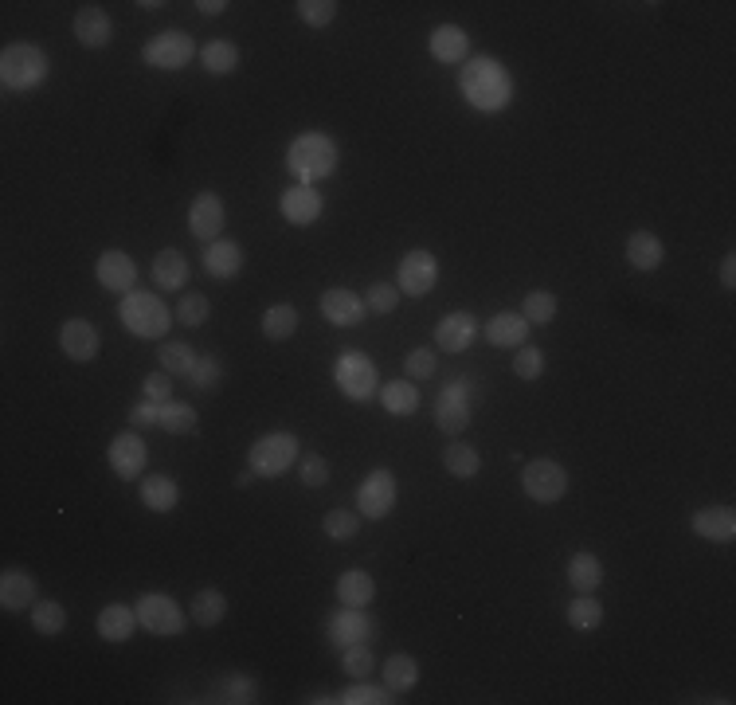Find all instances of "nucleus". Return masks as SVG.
I'll list each match as a JSON object with an SVG mask.
<instances>
[{
    "mask_svg": "<svg viewBox=\"0 0 736 705\" xmlns=\"http://www.w3.org/2000/svg\"><path fill=\"white\" fill-rule=\"evenodd\" d=\"M721 286H725V290H736V255L733 251L721 259Z\"/></svg>",
    "mask_w": 736,
    "mask_h": 705,
    "instance_id": "obj_57",
    "label": "nucleus"
},
{
    "mask_svg": "<svg viewBox=\"0 0 736 705\" xmlns=\"http://www.w3.org/2000/svg\"><path fill=\"white\" fill-rule=\"evenodd\" d=\"M372 615H365V608H341L333 611L329 619V643L333 647H353V643H368L372 639Z\"/></svg>",
    "mask_w": 736,
    "mask_h": 705,
    "instance_id": "obj_19",
    "label": "nucleus"
},
{
    "mask_svg": "<svg viewBox=\"0 0 736 705\" xmlns=\"http://www.w3.org/2000/svg\"><path fill=\"white\" fill-rule=\"evenodd\" d=\"M157 420H161V404H153V400H141V404L130 408V427H134V431H141V427H157Z\"/></svg>",
    "mask_w": 736,
    "mask_h": 705,
    "instance_id": "obj_56",
    "label": "nucleus"
},
{
    "mask_svg": "<svg viewBox=\"0 0 736 705\" xmlns=\"http://www.w3.org/2000/svg\"><path fill=\"white\" fill-rule=\"evenodd\" d=\"M134 608H138V623L149 631V635H161V639L184 635L188 615H184L181 604H177L173 596H165V592H145Z\"/></svg>",
    "mask_w": 736,
    "mask_h": 705,
    "instance_id": "obj_7",
    "label": "nucleus"
},
{
    "mask_svg": "<svg viewBox=\"0 0 736 705\" xmlns=\"http://www.w3.org/2000/svg\"><path fill=\"white\" fill-rule=\"evenodd\" d=\"M435 369H439V361H435L431 349H412V353L404 357V373H408V380H431Z\"/></svg>",
    "mask_w": 736,
    "mask_h": 705,
    "instance_id": "obj_54",
    "label": "nucleus"
},
{
    "mask_svg": "<svg viewBox=\"0 0 736 705\" xmlns=\"http://www.w3.org/2000/svg\"><path fill=\"white\" fill-rule=\"evenodd\" d=\"M196 8H200L204 16H220V12L228 8V0H196Z\"/></svg>",
    "mask_w": 736,
    "mask_h": 705,
    "instance_id": "obj_58",
    "label": "nucleus"
},
{
    "mask_svg": "<svg viewBox=\"0 0 736 705\" xmlns=\"http://www.w3.org/2000/svg\"><path fill=\"white\" fill-rule=\"evenodd\" d=\"M298 333V310L290 302H275L263 310V337L267 341H290Z\"/></svg>",
    "mask_w": 736,
    "mask_h": 705,
    "instance_id": "obj_35",
    "label": "nucleus"
},
{
    "mask_svg": "<svg viewBox=\"0 0 736 705\" xmlns=\"http://www.w3.org/2000/svg\"><path fill=\"white\" fill-rule=\"evenodd\" d=\"M59 349L71 357V361H79V365H87L98 357V349H102V337H98V329L87 322V318H67L63 326H59Z\"/></svg>",
    "mask_w": 736,
    "mask_h": 705,
    "instance_id": "obj_16",
    "label": "nucleus"
},
{
    "mask_svg": "<svg viewBox=\"0 0 736 705\" xmlns=\"http://www.w3.org/2000/svg\"><path fill=\"white\" fill-rule=\"evenodd\" d=\"M513 373L521 376V380H537V376L545 373V353L537 345H521L513 353Z\"/></svg>",
    "mask_w": 736,
    "mask_h": 705,
    "instance_id": "obj_52",
    "label": "nucleus"
},
{
    "mask_svg": "<svg viewBox=\"0 0 736 705\" xmlns=\"http://www.w3.org/2000/svg\"><path fill=\"white\" fill-rule=\"evenodd\" d=\"M521 318L529 326H549L556 318V294L552 290H529L525 302H521Z\"/></svg>",
    "mask_w": 736,
    "mask_h": 705,
    "instance_id": "obj_44",
    "label": "nucleus"
},
{
    "mask_svg": "<svg viewBox=\"0 0 736 705\" xmlns=\"http://www.w3.org/2000/svg\"><path fill=\"white\" fill-rule=\"evenodd\" d=\"M47 71H51V59L36 44H8L0 55V83L8 91H36L44 87Z\"/></svg>",
    "mask_w": 736,
    "mask_h": 705,
    "instance_id": "obj_3",
    "label": "nucleus"
},
{
    "mask_svg": "<svg viewBox=\"0 0 736 705\" xmlns=\"http://www.w3.org/2000/svg\"><path fill=\"white\" fill-rule=\"evenodd\" d=\"M435 282H439V259H435L427 247H415V251H408V255L400 259V271H396L400 294L423 298V294L435 290Z\"/></svg>",
    "mask_w": 736,
    "mask_h": 705,
    "instance_id": "obj_11",
    "label": "nucleus"
},
{
    "mask_svg": "<svg viewBox=\"0 0 736 705\" xmlns=\"http://www.w3.org/2000/svg\"><path fill=\"white\" fill-rule=\"evenodd\" d=\"M396 494H400V486H396V474L388 467H376L368 470V478L357 486V514L368 517V521H384V517L392 514V506H396Z\"/></svg>",
    "mask_w": 736,
    "mask_h": 705,
    "instance_id": "obj_9",
    "label": "nucleus"
},
{
    "mask_svg": "<svg viewBox=\"0 0 736 705\" xmlns=\"http://www.w3.org/2000/svg\"><path fill=\"white\" fill-rule=\"evenodd\" d=\"M192 388H200V392H216L220 388V380H224V365L216 361V357H200L196 365H192V373L184 376Z\"/></svg>",
    "mask_w": 736,
    "mask_h": 705,
    "instance_id": "obj_48",
    "label": "nucleus"
},
{
    "mask_svg": "<svg viewBox=\"0 0 736 705\" xmlns=\"http://www.w3.org/2000/svg\"><path fill=\"white\" fill-rule=\"evenodd\" d=\"M662 259H666V243H662L654 232H635L627 239V263H631L635 271L650 275V271L662 267Z\"/></svg>",
    "mask_w": 736,
    "mask_h": 705,
    "instance_id": "obj_27",
    "label": "nucleus"
},
{
    "mask_svg": "<svg viewBox=\"0 0 736 705\" xmlns=\"http://www.w3.org/2000/svg\"><path fill=\"white\" fill-rule=\"evenodd\" d=\"M333 380H337L341 396H345V400H353V404L372 400V396H376V384H380L376 365L368 361L365 353H357V349H345V353L337 357V365H333Z\"/></svg>",
    "mask_w": 736,
    "mask_h": 705,
    "instance_id": "obj_6",
    "label": "nucleus"
},
{
    "mask_svg": "<svg viewBox=\"0 0 736 705\" xmlns=\"http://www.w3.org/2000/svg\"><path fill=\"white\" fill-rule=\"evenodd\" d=\"M200 63H204L208 75H231L239 67V47L231 40H208L200 47Z\"/></svg>",
    "mask_w": 736,
    "mask_h": 705,
    "instance_id": "obj_37",
    "label": "nucleus"
},
{
    "mask_svg": "<svg viewBox=\"0 0 736 705\" xmlns=\"http://www.w3.org/2000/svg\"><path fill=\"white\" fill-rule=\"evenodd\" d=\"M278 212H282V220H290V224H298V228H310V224L322 220L325 200L314 185H294L278 196Z\"/></svg>",
    "mask_w": 736,
    "mask_h": 705,
    "instance_id": "obj_15",
    "label": "nucleus"
},
{
    "mask_svg": "<svg viewBox=\"0 0 736 705\" xmlns=\"http://www.w3.org/2000/svg\"><path fill=\"white\" fill-rule=\"evenodd\" d=\"M196 55H200V51H196V44H192V36L181 32V28L161 32V36H153L149 44L141 47L145 67H157V71H181V67H188Z\"/></svg>",
    "mask_w": 736,
    "mask_h": 705,
    "instance_id": "obj_8",
    "label": "nucleus"
},
{
    "mask_svg": "<svg viewBox=\"0 0 736 705\" xmlns=\"http://www.w3.org/2000/svg\"><path fill=\"white\" fill-rule=\"evenodd\" d=\"M224 615H228V596L220 588H200L188 604V619L200 623V627H216Z\"/></svg>",
    "mask_w": 736,
    "mask_h": 705,
    "instance_id": "obj_32",
    "label": "nucleus"
},
{
    "mask_svg": "<svg viewBox=\"0 0 736 705\" xmlns=\"http://www.w3.org/2000/svg\"><path fill=\"white\" fill-rule=\"evenodd\" d=\"M255 478H259V474H255V470H251V467L239 470V478H235V490H247V486H251Z\"/></svg>",
    "mask_w": 736,
    "mask_h": 705,
    "instance_id": "obj_59",
    "label": "nucleus"
},
{
    "mask_svg": "<svg viewBox=\"0 0 736 705\" xmlns=\"http://www.w3.org/2000/svg\"><path fill=\"white\" fill-rule=\"evenodd\" d=\"M138 608H126V604H106L98 611V635L106 643H126L134 631H138Z\"/></svg>",
    "mask_w": 736,
    "mask_h": 705,
    "instance_id": "obj_26",
    "label": "nucleus"
},
{
    "mask_svg": "<svg viewBox=\"0 0 736 705\" xmlns=\"http://www.w3.org/2000/svg\"><path fill=\"white\" fill-rule=\"evenodd\" d=\"M208 314H212V302H208L204 294H196V290H192V294H181V302H177V314H173V318H177L181 326L196 329V326H204V322H208Z\"/></svg>",
    "mask_w": 736,
    "mask_h": 705,
    "instance_id": "obj_47",
    "label": "nucleus"
},
{
    "mask_svg": "<svg viewBox=\"0 0 736 705\" xmlns=\"http://www.w3.org/2000/svg\"><path fill=\"white\" fill-rule=\"evenodd\" d=\"M138 8H145V12H157V8H165V4H161V0H141Z\"/></svg>",
    "mask_w": 736,
    "mask_h": 705,
    "instance_id": "obj_60",
    "label": "nucleus"
},
{
    "mask_svg": "<svg viewBox=\"0 0 736 705\" xmlns=\"http://www.w3.org/2000/svg\"><path fill=\"white\" fill-rule=\"evenodd\" d=\"M32 627L47 635V639H55V635H63V627H67V608L59 604V600H36L32 604Z\"/></svg>",
    "mask_w": 736,
    "mask_h": 705,
    "instance_id": "obj_39",
    "label": "nucleus"
},
{
    "mask_svg": "<svg viewBox=\"0 0 736 705\" xmlns=\"http://www.w3.org/2000/svg\"><path fill=\"white\" fill-rule=\"evenodd\" d=\"M153 282L161 290H181L184 282H188V259H184L177 247L157 251V259H153Z\"/></svg>",
    "mask_w": 736,
    "mask_h": 705,
    "instance_id": "obj_31",
    "label": "nucleus"
},
{
    "mask_svg": "<svg viewBox=\"0 0 736 705\" xmlns=\"http://www.w3.org/2000/svg\"><path fill=\"white\" fill-rule=\"evenodd\" d=\"M145 400H153V404H169L173 400V376L165 369L145 376Z\"/></svg>",
    "mask_w": 736,
    "mask_h": 705,
    "instance_id": "obj_55",
    "label": "nucleus"
},
{
    "mask_svg": "<svg viewBox=\"0 0 736 705\" xmlns=\"http://www.w3.org/2000/svg\"><path fill=\"white\" fill-rule=\"evenodd\" d=\"M298 16L310 28H329L337 20V0H298Z\"/></svg>",
    "mask_w": 736,
    "mask_h": 705,
    "instance_id": "obj_50",
    "label": "nucleus"
},
{
    "mask_svg": "<svg viewBox=\"0 0 736 705\" xmlns=\"http://www.w3.org/2000/svg\"><path fill=\"white\" fill-rule=\"evenodd\" d=\"M141 502L153 514H169L181 502V486L169 474H149V478H141Z\"/></svg>",
    "mask_w": 736,
    "mask_h": 705,
    "instance_id": "obj_28",
    "label": "nucleus"
},
{
    "mask_svg": "<svg viewBox=\"0 0 736 705\" xmlns=\"http://www.w3.org/2000/svg\"><path fill=\"white\" fill-rule=\"evenodd\" d=\"M322 529L329 541H353L361 533V514L357 510H329L322 517Z\"/></svg>",
    "mask_w": 736,
    "mask_h": 705,
    "instance_id": "obj_46",
    "label": "nucleus"
},
{
    "mask_svg": "<svg viewBox=\"0 0 736 705\" xmlns=\"http://www.w3.org/2000/svg\"><path fill=\"white\" fill-rule=\"evenodd\" d=\"M521 486H525V494L533 502L552 506V502H560L568 494V470L560 467V463H552V459H533V463H525V470H521Z\"/></svg>",
    "mask_w": 736,
    "mask_h": 705,
    "instance_id": "obj_10",
    "label": "nucleus"
},
{
    "mask_svg": "<svg viewBox=\"0 0 736 705\" xmlns=\"http://www.w3.org/2000/svg\"><path fill=\"white\" fill-rule=\"evenodd\" d=\"M693 533L705 537V541H717V545H729L736 541V510L733 506H705L693 514Z\"/></svg>",
    "mask_w": 736,
    "mask_h": 705,
    "instance_id": "obj_24",
    "label": "nucleus"
},
{
    "mask_svg": "<svg viewBox=\"0 0 736 705\" xmlns=\"http://www.w3.org/2000/svg\"><path fill=\"white\" fill-rule=\"evenodd\" d=\"M224 224H228L224 200H220L216 192H200V196L192 200V208H188V232L196 235L200 243H212V239H220Z\"/></svg>",
    "mask_w": 736,
    "mask_h": 705,
    "instance_id": "obj_13",
    "label": "nucleus"
},
{
    "mask_svg": "<svg viewBox=\"0 0 736 705\" xmlns=\"http://www.w3.org/2000/svg\"><path fill=\"white\" fill-rule=\"evenodd\" d=\"M157 361H161V369H165L169 376H188L200 357H196V353H192V345H184V341H165V345H161V353H157Z\"/></svg>",
    "mask_w": 736,
    "mask_h": 705,
    "instance_id": "obj_45",
    "label": "nucleus"
},
{
    "mask_svg": "<svg viewBox=\"0 0 736 705\" xmlns=\"http://www.w3.org/2000/svg\"><path fill=\"white\" fill-rule=\"evenodd\" d=\"M459 91L478 114H502L509 102H513V79H509L502 59H494V55H474V59L462 63Z\"/></svg>",
    "mask_w": 736,
    "mask_h": 705,
    "instance_id": "obj_1",
    "label": "nucleus"
},
{
    "mask_svg": "<svg viewBox=\"0 0 736 705\" xmlns=\"http://www.w3.org/2000/svg\"><path fill=\"white\" fill-rule=\"evenodd\" d=\"M337 702L341 705H392V690L388 686H372L368 678H357L353 686H345L341 694H337Z\"/></svg>",
    "mask_w": 736,
    "mask_h": 705,
    "instance_id": "obj_43",
    "label": "nucleus"
},
{
    "mask_svg": "<svg viewBox=\"0 0 736 705\" xmlns=\"http://www.w3.org/2000/svg\"><path fill=\"white\" fill-rule=\"evenodd\" d=\"M94 275H98V282H102L106 290H114V294H122V298H126V294L134 290V282H138V263H134L126 251L110 247V251H102V255H98Z\"/></svg>",
    "mask_w": 736,
    "mask_h": 705,
    "instance_id": "obj_17",
    "label": "nucleus"
},
{
    "mask_svg": "<svg viewBox=\"0 0 736 705\" xmlns=\"http://www.w3.org/2000/svg\"><path fill=\"white\" fill-rule=\"evenodd\" d=\"M435 423H439V431H447V435H462V431H466V423H470L466 380L451 376V384L439 388V396H435Z\"/></svg>",
    "mask_w": 736,
    "mask_h": 705,
    "instance_id": "obj_12",
    "label": "nucleus"
},
{
    "mask_svg": "<svg viewBox=\"0 0 736 705\" xmlns=\"http://www.w3.org/2000/svg\"><path fill=\"white\" fill-rule=\"evenodd\" d=\"M599 623H603V604L592 592H580V600L568 604V627L572 631H596Z\"/></svg>",
    "mask_w": 736,
    "mask_h": 705,
    "instance_id": "obj_42",
    "label": "nucleus"
},
{
    "mask_svg": "<svg viewBox=\"0 0 736 705\" xmlns=\"http://www.w3.org/2000/svg\"><path fill=\"white\" fill-rule=\"evenodd\" d=\"M145 459H149V451H145V443H141V435L134 427L114 435L110 447H106V463H110V470L118 478H141L145 474Z\"/></svg>",
    "mask_w": 736,
    "mask_h": 705,
    "instance_id": "obj_14",
    "label": "nucleus"
},
{
    "mask_svg": "<svg viewBox=\"0 0 736 705\" xmlns=\"http://www.w3.org/2000/svg\"><path fill=\"white\" fill-rule=\"evenodd\" d=\"M36 576L24 568H4L0 572V608L4 611H24L36 604Z\"/></svg>",
    "mask_w": 736,
    "mask_h": 705,
    "instance_id": "obj_23",
    "label": "nucleus"
},
{
    "mask_svg": "<svg viewBox=\"0 0 736 705\" xmlns=\"http://www.w3.org/2000/svg\"><path fill=\"white\" fill-rule=\"evenodd\" d=\"M118 318H122V326L130 329L134 337H165L169 326H173V314H169V306L157 298V294H149V290H130L122 302H118Z\"/></svg>",
    "mask_w": 736,
    "mask_h": 705,
    "instance_id": "obj_4",
    "label": "nucleus"
},
{
    "mask_svg": "<svg viewBox=\"0 0 736 705\" xmlns=\"http://www.w3.org/2000/svg\"><path fill=\"white\" fill-rule=\"evenodd\" d=\"M341 666H345V674L357 682V678H368L372 670H376V658H372V647L368 643H353V647H345V655H341Z\"/></svg>",
    "mask_w": 736,
    "mask_h": 705,
    "instance_id": "obj_49",
    "label": "nucleus"
},
{
    "mask_svg": "<svg viewBox=\"0 0 736 705\" xmlns=\"http://www.w3.org/2000/svg\"><path fill=\"white\" fill-rule=\"evenodd\" d=\"M75 40L83 47H91V51H102V47L114 40V20H110V12L98 8V4H83V8L75 12Z\"/></svg>",
    "mask_w": 736,
    "mask_h": 705,
    "instance_id": "obj_20",
    "label": "nucleus"
},
{
    "mask_svg": "<svg viewBox=\"0 0 736 705\" xmlns=\"http://www.w3.org/2000/svg\"><path fill=\"white\" fill-rule=\"evenodd\" d=\"M568 584L576 592H596L599 584H603V561H599L596 553H576L568 561Z\"/></svg>",
    "mask_w": 736,
    "mask_h": 705,
    "instance_id": "obj_36",
    "label": "nucleus"
},
{
    "mask_svg": "<svg viewBox=\"0 0 736 705\" xmlns=\"http://www.w3.org/2000/svg\"><path fill=\"white\" fill-rule=\"evenodd\" d=\"M380 404L388 416H415L419 412V388L415 380H392L380 388Z\"/></svg>",
    "mask_w": 736,
    "mask_h": 705,
    "instance_id": "obj_33",
    "label": "nucleus"
},
{
    "mask_svg": "<svg viewBox=\"0 0 736 705\" xmlns=\"http://www.w3.org/2000/svg\"><path fill=\"white\" fill-rule=\"evenodd\" d=\"M365 314H368L365 298H361V294H353L349 286H333V290H325L322 294V318L329 322V326L349 329V326H357Z\"/></svg>",
    "mask_w": 736,
    "mask_h": 705,
    "instance_id": "obj_18",
    "label": "nucleus"
},
{
    "mask_svg": "<svg viewBox=\"0 0 736 705\" xmlns=\"http://www.w3.org/2000/svg\"><path fill=\"white\" fill-rule=\"evenodd\" d=\"M486 337L498 349H521V345H529V322L521 318V310H502L486 322Z\"/></svg>",
    "mask_w": 736,
    "mask_h": 705,
    "instance_id": "obj_25",
    "label": "nucleus"
},
{
    "mask_svg": "<svg viewBox=\"0 0 736 705\" xmlns=\"http://www.w3.org/2000/svg\"><path fill=\"white\" fill-rule=\"evenodd\" d=\"M372 596H376L372 572H365V568H349V572L337 576V600H341L345 608H368Z\"/></svg>",
    "mask_w": 736,
    "mask_h": 705,
    "instance_id": "obj_29",
    "label": "nucleus"
},
{
    "mask_svg": "<svg viewBox=\"0 0 736 705\" xmlns=\"http://www.w3.org/2000/svg\"><path fill=\"white\" fill-rule=\"evenodd\" d=\"M396 302H400V286H392V282H372V286H368V294H365L368 314H392Z\"/></svg>",
    "mask_w": 736,
    "mask_h": 705,
    "instance_id": "obj_51",
    "label": "nucleus"
},
{
    "mask_svg": "<svg viewBox=\"0 0 736 705\" xmlns=\"http://www.w3.org/2000/svg\"><path fill=\"white\" fill-rule=\"evenodd\" d=\"M196 423L200 420H196V408H192V404H181V400L161 404V420H157L161 431H169V435H192Z\"/></svg>",
    "mask_w": 736,
    "mask_h": 705,
    "instance_id": "obj_40",
    "label": "nucleus"
},
{
    "mask_svg": "<svg viewBox=\"0 0 736 705\" xmlns=\"http://www.w3.org/2000/svg\"><path fill=\"white\" fill-rule=\"evenodd\" d=\"M200 259H204V271L220 282L235 279L243 271V247L235 239H212V243H204V255Z\"/></svg>",
    "mask_w": 736,
    "mask_h": 705,
    "instance_id": "obj_22",
    "label": "nucleus"
},
{
    "mask_svg": "<svg viewBox=\"0 0 736 705\" xmlns=\"http://www.w3.org/2000/svg\"><path fill=\"white\" fill-rule=\"evenodd\" d=\"M474 337H478V322H474V314H466V310H451V314L435 326V345H439L443 353H466V349L474 345Z\"/></svg>",
    "mask_w": 736,
    "mask_h": 705,
    "instance_id": "obj_21",
    "label": "nucleus"
},
{
    "mask_svg": "<svg viewBox=\"0 0 736 705\" xmlns=\"http://www.w3.org/2000/svg\"><path fill=\"white\" fill-rule=\"evenodd\" d=\"M337 161H341V149L329 134H298L286 149V169L298 177V185H318L325 177L337 173Z\"/></svg>",
    "mask_w": 736,
    "mask_h": 705,
    "instance_id": "obj_2",
    "label": "nucleus"
},
{
    "mask_svg": "<svg viewBox=\"0 0 736 705\" xmlns=\"http://www.w3.org/2000/svg\"><path fill=\"white\" fill-rule=\"evenodd\" d=\"M212 702L251 705V702H259V686H255V678H247V674H224V678L212 686Z\"/></svg>",
    "mask_w": 736,
    "mask_h": 705,
    "instance_id": "obj_34",
    "label": "nucleus"
},
{
    "mask_svg": "<svg viewBox=\"0 0 736 705\" xmlns=\"http://www.w3.org/2000/svg\"><path fill=\"white\" fill-rule=\"evenodd\" d=\"M298 451H302V439L294 431H267L251 443L247 451V467L255 470L259 478H278L298 463Z\"/></svg>",
    "mask_w": 736,
    "mask_h": 705,
    "instance_id": "obj_5",
    "label": "nucleus"
},
{
    "mask_svg": "<svg viewBox=\"0 0 736 705\" xmlns=\"http://www.w3.org/2000/svg\"><path fill=\"white\" fill-rule=\"evenodd\" d=\"M466 51H470V36L459 24H439L431 32V55L439 63H466Z\"/></svg>",
    "mask_w": 736,
    "mask_h": 705,
    "instance_id": "obj_30",
    "label": "nucleus"
},
{
    "mask_svg": "<svg viewBox=\"0 0 736 705\" xmlns=\"http://www.w3.org/2000/svg\"><path fill=\"white\" fill-rule=\"evenodd\" d=\"M298 474H302V486L318 490V486L329 482V459H325V455H314V451H306V459L298 463Z\"/></svg>",
    "mask_w": 736,
    "mask_h": 705,
    "instance_id": "obj_53",
    "label": "nucleus"
},
{
    "mask_svg": "<svg viewBox=\"0 0 736 705\" xmlns=\"http://www.w3.org/2000/svg\"><path fill=\"white\" fill-rule=\"evenodd\" d=\"M443 467L451 470L455 478H474L482 470V455L474 447H466L462 439H455L451 447H443Z\"/></svg>",
    "mask_w": 736,
    "mask_h": 705,
    "instance_id": "obj_41",
    "label": "nucleus"
},
{
    "mask_svg": "<svg viewBox=\"0 0 736 705\" xmlns=\"http://www.w3.org/2000/svg\"><path fill=\"white\" fill-rule=\"evenodd\" d=\"M415 682H419V662L412 655H392L384 662V686L392 694H408L415 690Z\"/></svg>",
    "mask_w": 736,
    "mask_h": 705,
    "instance_id": "obj_38",
    "label": "nucleus"
}]
</instances>
